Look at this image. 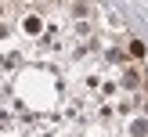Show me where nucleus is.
Returning a JSON list of instances; mask_svg holds the SVG:
<instances>
[{"label": "nucleus", "instance_id": "obj_1", "mask_svg": "<svg viewBox=\"0 0 148 137\" xmlns=\"http://www.w3.org/2000/svg\"><path fill=\"white\" fill-rule=\"evenodd\" d=\"M22 29H25V33H40V29H43V22L36 18V14H25V22H22Z\"/></svg>", "mask_w": 148, "mask_h": 137}, {"label": "nucleus", "instance_id": "obj_2", "mask_svg": "<svg viewBox=\"0 0 148 137\" xmlns=\"http://www.w3.org/2000/svg\"><path fill=\"white\" fill-rule=\"evenodd\" d=\"M130 54H134V58H145V43L141 40H130Z\"/></svg>", "mask_w": 148, "mask_h": 137}]
</instances>
